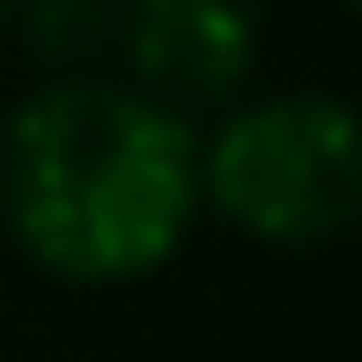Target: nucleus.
<instances>
[{"instance_id": "6", "label": "nucleus", "mask_w": 362, "mask_h": 362, "mask_svg": "<svg viewBox=\"0 0 362 362\" xmlns=\"http://www.w3.org/2000/svg\"><path fill=\"white\" fill-rule=\"evenodd\" d=\"M355 8H362V0H355Z\"/></svg>"}, {"instance_id": "5", "label": "nucleus", "mask_w": 362, "mask_h": 362, "mask_svg": "<svg viewBox=\"0 0 362 362\" xmlns=\"http://www.w3.org/2000/svg\"><path fill=\"white\" fill-rule=\"evenodd\" d=\"M8 8H15V0H0V23H8Z\"/></svg>"}, {"instance_id": "1", "label": "nucleus", "mask_w": 362, "mask_h": 362, "mask_svg": "<svg viewBox=\"0 0 362 362\" xmlns=\"http://www.w3.org/2000/svg\"><path fill=\"white\" fill-rule=\"evenodd\" d=\"M0 207L37 267L134 281L185 244L200 141L185 111L119 81H52L0 134Z\"/></svg>"}, {"instance_id": "4", "label": "nucleus", "mask_w": 362, "mask_h": 362, "mask_svg": "<svg viewBox=\"0 0 362 362\" xmlns=\"http://www.w3.org/2000/svg\"><path fill=\"white\" fill-rule=\"evenodd\" d=\"M30 30H37L45 52L59 59H81L111 37V8L104 0H30Z\"/></svg>"}, {"instance_id": "3", "label": "nucleus", "mask_w": 362, "mask_h": 362, "mask_svg": "<svg viewBox=\"0 0 362 362\" xmlns=\"http://www.w3.org/2000/svg\"><path fill=\"white\" fill-rule=\"evenodd\" d=\"M119 37L141 74V96L177 111V104H215L252 74L259 15L244 0H126Z\"/></svg>"}, {"instance_id": "2", "label": "nucleus", "mask_w": 362, "mask_h": 362, "mask_svg": "<svg viewBox=\"0 0 362 362\" xmlns=\"http://www.w3.org/2000/svg\"><path fill=\"white\" fill-rule=\"evenodd\" d=\"M200 200L267 244H318L362 215V111L340 96H267L200 148Z\"/></svg>"}]
</instances>
